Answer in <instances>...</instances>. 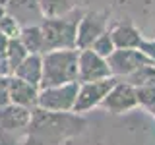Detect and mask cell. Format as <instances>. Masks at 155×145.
I'll list each match as a JSON object with an SVG mask.
<instances>
[{
  "label": "cell",
  "instance_id": "6da1fadb",
  "mask_svg": "<svg viewBox=\"0 0 155 145\" xmlns=\"http://www.w3.org/2000/svg\"><path fill=\"white\" fill-rule=\"evenodd\" d=\"M85 122L70 114L54 112V110L35 108L27 126L25 145H58L66 137L80 134Z\"/></svg>",
  "mask_w": 155,
  "mask_h": 145
},
{
  "label": "cell",
  "instance_id": "7a4b0ae2",
  "mask_svg": "<svg viewBox=\"0 0 155 145\" xmlns=\"http://www.w3.org/2000/svg\"><path fill=\"white\" fill-rule=\"evenodd\" d=\"M31 110L10 103L0 108V145H25Z\"/></svg>",
  "mask_w": 155,
  "mask_h": 145
},
{
  "label": "cell",
  "instance_id": "3957f363",
  "mask_svg": "<svg viewBox=\"0 0 155 145\" xmlns=\"http://www.w3.org/2000/svg\"><path fill=\"white\" fill-rule=\"evenodd\" d=\"M78 77V56L74 52L48 50L43 58V77L41 87L62 85Z\"/></svg>",
  "mask_w": 155,
  "mask_h": 145
},
{
  "label": "cell",
  "instance_id": "277c9868",
  "mask_svg": "<svg viewBox=\"0 0 155 145\" xmlns=\"http://www.w3.org/2000/svg\"><path fill=\"white\" fill-rule=\"evenodd\" d=\"M78 21H64L62 18H48L41 23L43 50H60L62 47L74 45Z\"/></svg>",
  "mask_w": 155,
  "mask_h": 145
},
{
  "label": "cell",
  "instance_id": "5b68a950",
  "mask_svg": "<svg viewBox=\"0 0 155 145\" xmlns=\"http://www.w3.org/2000/svg\"><path fill=\"white\" fill-rule=\"evenodd\" d=\"M78 97L76 85H54V87H43V91L39 93L37 105L45 110H54V112H62L68 110L70 106H74Z\"/></svg>",
  "mask_w": 155,
  "mask_h": 145
},
{
  "label": "cell",
  "instance_id": "8992f818",
  "mask_svg": "<svg viewBox=\"0 0 155 145\" xmlns=\"http://www.w3.org/2000/svg\"><path fill=\"white\" fill-rule=\"evenodd\" d=\"M6 14H10L21 27L37 25L35 19L43 18L39 0H8V4L4 6Z\"/></svg>",
  "mask_w": 155,
  "mask_h": 145
},
{
  "label": "cell",
  "instance_id": "52a82bcc",
  "mask_svg": "<svg viewBox=\"0 0 155 145\" xmlns=\"http://www.w3.org/2000/svg\"><path fill=\"white\" fill-rule=\"evenodd\" d=\"M116 83L114 79H101V81H89L87 85L81 87V93L76 97L74 108L76 110H85L91 105H97L103 101V97L113 89Z\"/></svg>",
  "mask_w": 155,
  "mask_h": 145
},
{
  "label": "cell",
  "instance_id": "ba28073f",
  "mask_svg": "<svg viewBox=\"0 0 155 145\" xmlns=\"http://www.w3.org/2000/svg\"><path fill=\"white\" fill-rule=\"evenodd\" d=\"M10 101L19 106H35L39 101L37 85L29 83L18 76H10Z\"/></svg>",
  "mask_w": 155,
  "mask_h": 145
},
{
  "label": "cell",
  "instance_id": "9c48e42d",
  "mask_svg": "<svg viewBox=\"0 0 155 145\" xmlns=\"http://www.w3.org/2000/svg\"><path fill=\"white\" fill-rule=\"evenodd\" d=\"M14 76L21 77L33 85H39L43 77V58L39 54H27L21 64L14 70Z\"/></svg>",
  "mask_w": 155,
  "mask_h": 145
},
{
  "label": "cell",
  "instance_id": "30bf717a",
  "mask_svg": "<svg viewBox=\"0 0 155 145\" xmlns=\"http://www.w3.org/2000/svg\"><path fill=\"white\" fill-rule=\"evenodd\" d=\"M134 103H136V93L132 91V87H124V85H118V87L114 85V91L103 101V105L107 108L114 110V112H118L122 108H128Z\"/></svg>",
  "mask_w": 155,
  "mask_h": 145
},
{
  "label": "cell",
  "instance_id": "8fae6325",
  "mask_svg": "<svg viewBox=\"0 0 155 145\" xmlns=\"http://www.w3.org/2000/svg\"><path fill=\"white\" fill-rule=\"evenodd\" d=\"M91 70H93V79L95 77H103V76H109V68L105 66V62L101 60L95 52H84L81 54V62H80V72L84 76V79L89 81V76H91Z\"/></svg>",
  "mask_w": 155,
  "mask_h": 145
},
{
  "label": "cell",
  "instance_id": "7c38bea8",
  "mask_svg": "<svg viewBox=\"0 0 155 145\" xmlns=\"http://www.w3.org/2000/svg\"><path fill=\"white\" fill-rule=\"evenodd\" d=\"M19 41L23 43V47L27 48L29 54H39V52H43V31H41V25L21 27Z\"/></svg>",
  "mask_w": 155,
  "mask_h": 145
},
{
  "label": "cell",
  "instance_id": "4fadbf2b",
  "mask_svg": "<svg viewBox=\"0 0 155 145\" xmlns=\"http://www.w3.org/2000/svg\"><path fill=\"white\" fill-rule=\"evenodd\" d=\"M27 54H29L27 48L23 47V43L19 41V39H10V45H8V50H6V60H8L10 68H12V72L21 64L23 58H25Z\"/></svg>",
  "mask_w": 155,
  "mask_h": 145
},
{
  "label": "cell",
  "instance_id": "5bb4252c",
  "mask_svg": "<svg viewBox=\"0 0 155 145\" xmlns=\"http://www.w3.org/2000/svg\"><path fill=\"white\" fill-rule=\"evenodd\" d=\"M43 16L48 18H60L64 12L72 8V0H39Z\"/></svg>",
  "mask_w": 155,
  "mask_h": 145
},
{
  "label": "cell",
  "instance_id": "9a60e30c",
  "mask_svg": "<svg viewBox=\"0 0 155 145\" xmlns=\"http://www.w3.org/2000/svg\"><path fill=\"white\" fill-rule=\"evenodd\" d=\"M103 16H99V14H93V25H91V18L87 16L84 19V25H81V37H80V43L84 45L85 41H89V33H93V39L101 33V29H103Z\"/></svg>",
  "mask_w": 155,
  "mask_h": 145
},
{
  "label": "cell",
  "instance_id": "2e32d148",
  "mask_svg": "<svg viewBox=\"0 0 155 145\" xmlns=\"http://www.w3.org/2000/svg\"><path fill=\"white\" fill-rule=\"evenodd\" d=\"M0 33H4L8 39H19V33H21V25L14 19L10 14L4 12L0 16Z\"/></svg>",
  "mask_w": 155,
  "mask_h": 145
},
{
  "label": "cell",
  "instance_id": "e0dca14e",
  "mask_svg": "<svg viewBox=\"0 0 155 145\" xmlns=\"http://www.w3.org/2000/svg\"><path fill=\"white\" fill-rule=\"evenodd\" d=\"M10 77L8 76H0V108L10 105Z\"/></svg>",
  "mask_w": 155,
  "mask_h": 145
},
{
  "label": "cell",
  "instance_id": "ac0fdd59",
  "mask_svg": "<svg viewBox=\"0 0 155 145\" xmlns=\"http://www.w3.org/2000/svg\"><path fill=\"white\" fill-rule=\"evenodd\" d=\"M8 4V0H0V6H6Z\"/></svg>",
  "mask_w": 155,
  "mask_h": 145
}]
</instances>
